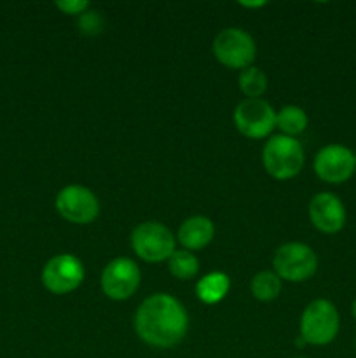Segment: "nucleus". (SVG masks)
<instances>
[{
  "instance_id": "1",
  "label": "nucleus",
  "mask_w": 356,
  "mask_h": 358,
  "mask_svg": "<svg viewBox=\"0 0 356 358\" xmlns=\"http://www.w3.org/2000/svg\"><path fill=\"white\" fill-rule=\"evenodd\" d=\"M135 331L149 346L173 348L187 334L188 315L173 296L154 294L140 304L135 315Z\"/></svg>"
},
{
  "instance_id": "2",
  "label": "nucleus",
  "mask_w": 356,
  "mask_h": 358,
  "mask_svg": "<svg viewBox=\"0 0 356 358\" xmlns=\"http://www.w3.org/2000/svg\"><path fill=\"white\" fill-rule=\"evenodd\" d=\"M302 143L286 135H274L265 142L262 163L267 173L276 180H288L300 173L304 168Z\"/></svg>"
},
{
  "instance_id": "3",
  "label": "nucleus",
  "mask_w": 356,
  "mask_h": 358,
  "mask_svg": "<svg viewBox=\"0 0 356 358\" xmlns=\"http://www.w3.org/2000/svg\"><path fill=\"white\" fill-rule=\"evenodd\" d=\"M341 318L330 301L316 299L304 310L300 317V338L313 346L330 345L339 334Z\"/></svg>"
},
{
  "instance_id": "4",
  "label": "nucleus",
  "mask_w": 356,
  "mask_h": 358,
  "mask_svg": "<svg viewBox=\"0 0 356 358\" xmlns=\"http://www.w3.org/2000/svg\"><path fill=\"white\" fill-rule=\"evenodd\" d=\"M276 275L286 282L300 283L309 280L318 269V255L309 245L292 241L276 250L272 257Z\"/></svg>"
},
{
  "instance_id": "5",
  "label": "nucleus",
  "mask_w": 356,
  "mask_h": 358,
  "mask_svg": "<svg viewBox=\"0 0 356 358\" xmlns=\"http://www.w3.org/2000/svg\"><path fill=\"white\" fill-rule=\"evenodd\" d=\"M213 55L216 62L232 70H244L251 66L257 45L253 37L241 28H223L213 41Z\"/></svg>"
},
{
  "instance_id": "6",
  "label": "nucleus",
  "mask_w": 356,
  "mask_h": 358,
  "mask_svg": "<svg viewBox=\"0 0 356 358\" xmlns=\"http://www.w3.org/2000/svg\"><path fill=\"white\" fill-rule=\"evenodd\" d=\"M175 236L164 224L143 222L131 233L133 252L145 262H163L173 255Z\"/></svg>"
},
{
  "instance_id": "7",
  "label": "nucleus",
  "mask_w": 356,
  "mask_h": 358,
  "mask_svg": "<svg viewBox=\"0 0 356 358\" xmlns=\"http://www.w3.org/2000/svg\"><path fill=\"white\" fill-rule=\"evenodd\" d=\"M234 124L246 138H265L276 128V112L262 98H246L234 110Z\"/></svg>"
},
{
  "instance_id": "8",
  "label": "nucleus",
  "mask_w": 356,
  "mask_h": 358,
  "mask_svg": "<svg viewBox=\"0 0 356 358\" xmlns=\"http://www.w3.org/2000/svg\"><path fill=\"white\" fill-rule=\"evenodd\" d=\"M84 282V266L75 255L59 254L49 259L42 269V283L49 292L65 296L73 292Z\"/></svg>"
},
{
  "instance_id": "9",
  "label": "nucleus",
  "mask_w": 356,
  "mask_h": 358,
  "mask_svg": "<svg viewBox=\"0 0 356 358\" xmlns=\"http://www.w3.org/2000/svg\"><path fill=\"white\" fill-rule=\"evenodd\" d=\"M56 210L65 220L72 224H91L100 213V201L84 185H66L56 196Z\"/></svg>"
},
{
  "instance_id": "10",
  "label": "nucleus",
  "mask_w": 356,
  "mask_h": 358,
  "mask_svg": "<svg viewBox=\"0 0 356 358\" xmlns=\"http://www.w3.org/2000/svg\"><path fill=\"white\" fill-rule=\"evenodd\" d=\"M142 273L135 261L117 257L105 266L101 273V290L114 301H126L138 290Z\"/></svg>"
},
{
  "instance_id": "11",
  "label": "nucleus",
  "mask_w": 356,
  "mask_h": 358,
  "mask_svg": "<svg viewBox=\"0 0 356 358\" xmlns=\"http://www.w3.org/2000/svg\"><path fill=\"white\" fill-rule=\"evenodd\" d=\"M356 170L355 154L339 143L323 147L314 157V171L327 184H342L349 180Z\"/></svg>"
},
{
  "instance_id": "12",
  "label": "nucleus",
  "mask_w": 356,
  "mask_h": 358,
  "mask_svg": "<svg viewBox=\"0 0 356 358\" xmlns=\"http://www.w3.org/2000/svg\"><path fill=\"white\" fill-rule=\"evenodd\" d=\"M309 217L313 226L325 234H335L344 227V203L332 192H320L309 203Z\"/></svg>"
},
{
  "instance_id": "13",
  "label": "nucleus",
  "mask_w": 356,
  "mask_h": 358,
  "mask_svg": "<svg viewBox=\"0 0 356 358\" xmlns=\"http://www.w3.org/2000/svg\"><path fill=\"white\" fill-rule=\"evenodd\" d=\"M215 236V226L208 217L195 215L185 220L178 229V241L184 245V250H201L212 243Z\"/></svg>"
},
{
  "instance_id": "14",
  "label": "nucleus",
  "mask_w": 356,
  "mask_h": 358,
  "mask_svg": "<svg viewBox=\"0 0 356 358\" xmlns=\"http://www.w3.org/2000/svg\"><path fill=\"white\" fill-rule=\"evenodd\" d=\"M230 280L225 273L213 271L202 276L195 285V294L205 304H216L229 294Z\"/></svg>"
},
{
  "instance_id": "15",
  "label": "nucleus",
  "mask_w": 356,
  "mask_h": 358,
  "mask_svg": "<svg viewBox=\"0 0 356 358\" xmlns=\"http://www.w3.org/2000/svg\"><path fill=\"white\" fill-rule=\"evenodd\" d=\"M276 128L283 131V135L295 138L297 135L307 128V115L304 108L297 105H286L276 114Z\"/></svg>"
},
{
  "instance_id": "16",
  "label": "nucleus",
  "mask_w": 356,
  "mask_h": 358,
  "mask_svg": "<svg viewBox=\"0 0 356 358\" xmlns=\"http://www.w3.org/2000/svg\"><path fill=\"white\" fill-rule=\"evenodd\" d=\"M251 294L255 299L267 303V301L276 299L281 292V278L272 271H262L257 273L251 280Z\"/></svg>"
},
{
  "instance_id": "17",
  "label": "nucleus",
  "mask_w": 356,
  "mask_h": 358,
  "mask_svg": "<svg viewBox=\"0 0 356 358\" xmlns=\"http://www.w3.org/2000/svg\"><path fill=\"white\" fill-rule=\"evenodd\" d=\"M168 268H170V273L175 278L187 282V280H192L198 275L199 261L192 252L175 250L173 255L168 259Z\"/></svg>"
},
{
  "instance_id": "18",
  "label": "nucleus",
  "mask_w": 356,
  "mask_h": 358,
  "mask_svg": "<svg viewBox=\"0 0 356 358\" xmlns=\"http://www.w3.org/2000/svg\"><path fill=\"white\" fill-rule=\"evenodd\" d=\"M239 87L248 98H260L267 90V77L258 66H248L239 73Z\"/></svg>"
},
{
  "instance_id": "19",
  "label": "nucleus",
  "mask_w": 356,
  "mask_h": 358,
  "mask_svg": "<svg viewBox=\"0 0 356 358\" xmlns=\"http://www.w3.org/2000/svg\"><path fill=\"white\" fill-rule=\"evenodd\" d=\"M79 30L82 31L84 35H98L103 31V17L98 10H89L87 9L86 13L80 14L79 16Z\"/></svg>"
},
{
  "instance_id": "20",
  "label": "nucleus",
  "mask_w": 356,
  "mask_h": 358,
  "mask_svg": "<svg viewBox=\"0 0 356 358\" xmlns=\"http://www.w3.org/2000/svg\"><path fill=\"white\" fill-rule=\"evenodd\" d=\"M56 7H58L63 14L80 16V14H84L89 9V2H87V0H59V2H56Z\"/></svg>"
},
{
  "instance_id": "21",
  "label": "nucleus",
  "mask_w": 356,
  "mask_h": 358,
  "mask_svg": "<svg viewBox=\"0 0 356 358\" xmlns=\"http://www.w3.org/2000/svg\"><path fill=\"white\" fill-rule=\"evenodd\" d=\"M243 7H262L265 6V2H241Z\"/></svg>"
},
{
  "instance_id": "22",
  "label": "nucleus",
  "mask_w": 356,
  "mask_h": 358,
  "mask_svg": "<svg viewBox=\"0 0 356 358\" xmlns=\"http://www.w3.org/2000/svg\"><path fill=\"white\" fill-rule=\"evenodd\" d=\"M351 313H353V317H355V320H356V299L353 301V306H351Z\"/></svg>"
},
{
  "instance_id": "23",
  "label": "nucleus",
  "mask_w": 356,
  "mask_h": 358,
  "mask_svg": "<svg viewBox=\"0 0 356 358\" xmlns=\"http://www.w3.org/2000/svg\"><path fill=\"white\" fill-rule=\"evenodd\" d=\"M355 161H356V154H355Z\"/></svg>"
},
{
  "instance_id": "24",
  "label": "nucleus",
  "mask_w": 356,
  "mask_h": 358,
  "mask_svg": "<svg viewBox=\"0 0 356 358\" xmlns=\"http://www.w3.org/2000/svg\"><path fill=\"white\" fill-rule=\"evenodd\" d=\"M355 348H356V343H355Z\"/></svg>"
}]
</instances>
